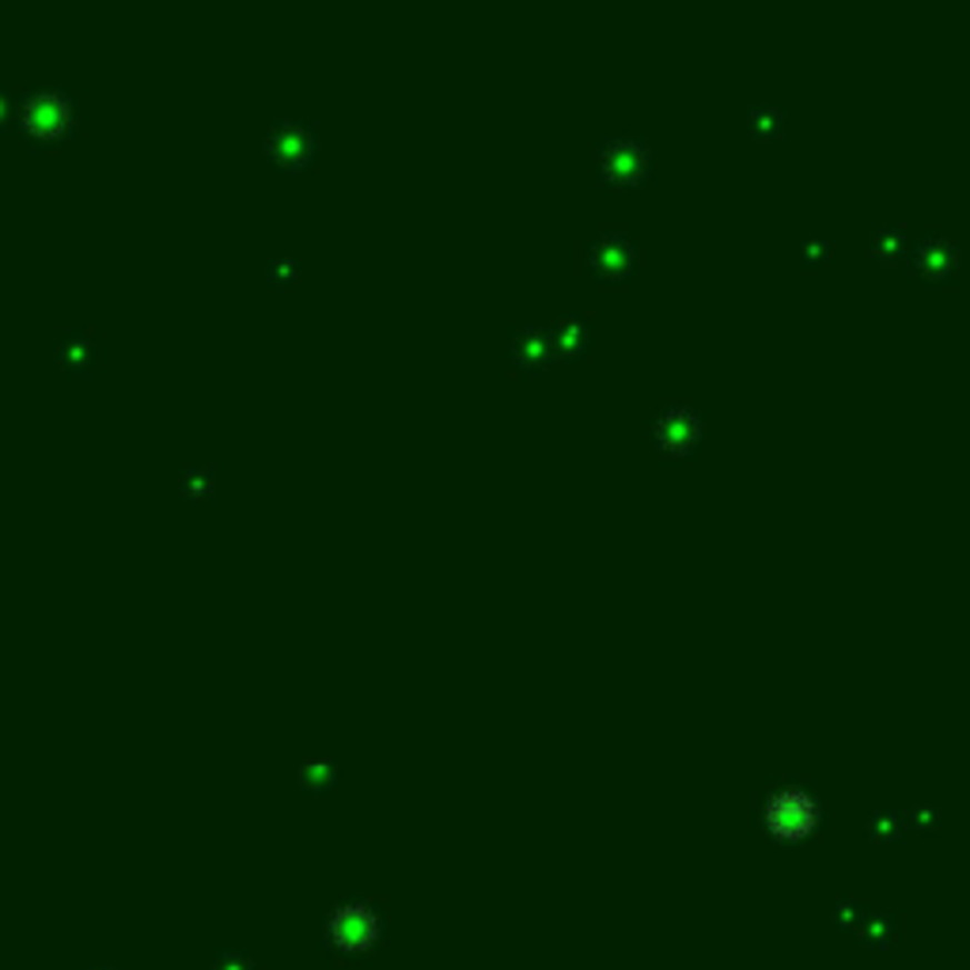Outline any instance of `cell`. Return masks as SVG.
<instances>
[{"instance_id":"cell-1","label":"cell","mask_w":970,"mask_h":970,"mask_svg":"<svg viewBox=\"0 0 970 970\" xmlns=\"http://www.w3.org/2000/svg\"><path fill=\"white\" fill-rule=\"evenodd\" d=\"M637 262H641V251L622 228H603L584 243V270L599 281H626L637 270Z\"/></svg>"},{"instance_id":"cell-2","label":"cell","mask_w":970,"mask_h":970,"mask_svg":"<svg viewBox=\"0 0 970 970\" xmlns=\"http://www.w3.org/2000/svg\"><path fill=\"white\" fill-rule=\"evenodd\" d=\"M652 168V152L644 141H637V137H607V141H599V171H603L607 182H614V187H637V182L649 174Z\"/></svg>"},{"instance_id":"cell-3","label":"cell","mask_w":970,"mask_h":970,"mask_svg":"<svg viewBox=\"0 0 970 970\" xmlns=\"http://www.w3.org/2000/svg\"><path fill=\"white\" fill-rule=\"evenodd\" d=\"M701 432H706V421L694 406H668L652 424V440L663 456H690L701 443Z\"/></svg>"},{"instance_id":"cell-4","label":"cell","mask_w":970,"mask_h":970,"mask_svg":"<svg viewBox=\"0 0 970 970\" xmlns=\"http://www.w3.org/2000/svg\"><path fill=\"white\" fill-rule=\"evenodd\" d=\"M72 122V107L69 99L61 96V91L53 88H42L34 91L31 99L23 103V129L31 137H42V141H53V137H61L64 129H69Z\"/></svg>"},{"instance_id":"cell-5","label":"cell","mask_w":970,"mask_h":970,"mask_svg":"<svg viewBox=\"0 0 970 970\" xmlns=\"http://www.w3.org/2000/svg\"><path fill=\"white\" fill-rule=\"evenodd\" d=\"M262 144H266V156L284 163V168H303V163L316 156V133H311L308 126L292 122V118L277 122L270 133H266Z\"/></svg>"},{"instance_id":"cell-6","label":"cell","mask_w":970,"mask_h":970,"mask_svg":"<svg viewBox=\"0 0 970 970\" xmlns=\"http://www.w3.org/2000/svg\"><path fill=\"white\" fill-rule=\"evenodd\" d=\"M913 270H918L926 281H948L959 266V243L944 232H926L918 243L910 247Z\"/></svg>"},{"instance_id":"cell-7","label":"cell","mask_w":970,"mask_h":970,"mask_svg":"<svg viewBox=\"0 0 970 970\" xmlns=\"http://www.w3.org/2000/svg\"><path fill=\"white\" fill-rule=\"evenodd\" d=\"M508 357H512L516 372H542V368L553 360L547 327H520V330H516L512 346H508Z\"/></svg>"},{"instance_id":"cell-8","label":"cell","mask_w":970,"mask_h":970,"mask_svg":"<svg viewBox=\"0 0 970 970\" xmlns=\"http://www.w3.org/2000/svg\"><path fill=\"white\" fill-rule=\"evenodd\" d=\"M770 823L784 830V834H800V830H808L811 823H816V803H811L808 792H778L770 803Z\"/></svg>"},{"instance_id":"cell-9","label":"cell","mask_w":970,"mask_h":970,"mask_svg":"<svg viewBox=\"0 0 970 970\" xmlns=\"http://www.w3.org/2000/svg\"><path fill=\"white\" fill-rule=\"evenodd\" d=\"M547 334L553 357H580L591 346V319L569 311V316L547 322Z\"/></svg>"},{"instance_id":"cell-10","label":"cell","mask_w":970,"mask_h":970,"mask_svg":"<svg viewBox=\"0 0 970 970\" xmlns=\"http://www.w3.org/2000/svg\"><path fill=\"white\" fill-rule=\"evenodd\" d=\"M913 239H910V228L907 224H880L872 232V251L880 262H902L910 254Z\"/></svg>"},{"instance_id":"cell-11","label":"cell","mask_w":970,"mask_h":970,"mask_svg":"<svg viewBox=\"0 0 970 970\" xmlns=\"http://www.w3.org/2000/svg\"><path fill=\"white\" fill-rule=\"evenodd\" d=\"M747 129H751V133H759V137H778L781 129H784L781 107H773V103H751V107H747Z\"/></svg>"},{"instance_id":"cell-12","label":"cell","mask_w":970,"mask_h":970,"mask_svg":"<svg viewBox=\"0 0 970 970\" xmlns=\"http://www.w3.org/2000/svg\"><path fill=\"white\" fill-rule=\"evenodd\" d=\"M800 254L808 258V262H823L827 254H834V243H830V239H808V243L800 247Z\"/></svg>"},{"instance_id":"cell-13","label":"cell","mask_w":970,"mask_h":970,"mask_svg":"<svg viewBox=\"0 0 970 970\" xmlns=\"http://www.w3.org/2000/svg\"><path fill=\"white\" fill-rule=\"evenodd\" d=\"M4 114H8V99H4V91H0V122H4Z\"/></svg>"}]
</instances>
